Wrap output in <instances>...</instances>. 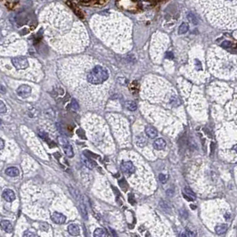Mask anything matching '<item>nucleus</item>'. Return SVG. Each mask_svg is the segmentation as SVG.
Instances as JSON below:
<instances>
[{"instance_id": "f257e3e1", "label": "nucleus", "mask_w": 237, "mask_h": 237, "mask_svg": "<svg viewBox=\"0 0 237 237\" xmlns=\"http://www.w3.org/2000/svg\"><path fill=\"white\" fill-rule=\"evenodd\" d=\"M41 21L48 38L58 39L60 37H68L73 43H78L79 40L85 41L87 38L83 25L61 4L49 5L41 13Z\"/></svg>"}, {"instance_id": "f03ea898", "label": "nucleus", "mask_w": 237, "mask_h": 237, "mask_svg": "<svg viewBox=\"0 0 237 237\" xmlns=\"http://www.w3.org/2000/svg\"><path fill=\"white\" fill-rule=\"evenodd\" d=\"M199 11L218 27H237V0H195Z\"/></svg>"}, {"instance_id": "7ed1b4c3", "label": "nucleus", "mask_w": 237, "mask_h": 237, "mask_svg": "<svg viewBox=\"0 0 237 237\" xmlns=\"http://www.w3.org/2000/svg\"><path fill=\"white\" fill-rule=\"evenodd\" d=\"M109 78V72L101 65H96L87 74V80L92 85H99Z\"/></svg>"}, {"instance_id": "20e7f679", "label": "nucleus", "mask_w": 237, "mask_h": 237, "mask_svg": "<svg viewBox=\"0 0 237 237\" xmlns=\"http://www.w3.org/2000/svg\"><path fill=\"white\" fill-rule=\"evenodd\" d=\"M12 63L18 70H25L29 67V61L25 57H14L12 60Z\"/></svg>"}, {"instance_id": "39448f33", "label": "nucleus", "mask_w": 237, "mask_h": 237, "mask_svg": "<svg viewBox=\"0 0 237 237\" xmlns=\"http://www.w3.org/2000/svg\"><path fill=\"white\" fill-rule=\"evenodd\" d=\"M121 170L124 174L129 176V175H132L135 173L136 171V167L134 166L133 162L132 161H123L121 163Z\"/></svg>"}, {"instance_id": "423d86ee", "label": "nucleus", "mask_w": 237, "mask_h": 237, "mask_svg": "<svg viewBox=\"0 0 237 237\" xmlns=\"http://www.w3.org/2000/svg\"><path fill=\"white\" fill-rule=\"evenodd\" d=\"M31 88L28 85H21L17 88V94L21 97H27L30 95Z\"/></svg>"}, {"instance_id": "0eeeda50", "label": "nucleus", "mask_w": 237, "mask_h": 237, "mask_svg": "<svg viewBox=\"0 0 237 237\" xmlns=\"http://www.w3.org/2000/svg\"><path fill=\"white\" fill-rule=\"evenodd\" d=\"M51 219H52V220H53L54 223L59 224V225L63 224L64 222H65V220H66L65 216H64V215H62V214H61V213H58V212H54V213L52 215Z\"/></svg>"}, {"instance_id": "6e6552de", "label": "nucleus", "mask_w": 237, "mask_h": 237, "mask_svg": "<svg viewBox=\"0 0 237 237\" xmlns=\"http://www.w3.org/2000/svg\"><path fill=\"white\" fill-rule=\"evenodd\" d=\"M3 197L6 202H11L14 201V199H15V193L13 192V191H12L10 189H6L3 192Z\"/></svg>"}, {"instance_id": "1a4fd4ad", "label": "nucleus", "mask_w": 237, "mask_h": 237, "mask_svg": "<svg viewBox=\"0 0 237 237\" xmlns=\"http://www.w3.org/2000/svg\"><path fill=\"white\" fill-rule=\"evenodd\" d=\"M145 134L150 137V138H155L158 135V131L156 129L152 127V126H148L145 127Z\"/></svg>"}, {"instance_id": "9d476101", "label": "nucleus", "mask_w": 237, "mask_h": 237, "mask_svg": "<svg viewBox=\"0 0 237 237\" xmlns=\"http://www.w3.org/2000/svg\"><path fill=\"white\" fill-rule=\"evenodd\" d=\"M0 226H1V228L5 232L11 233L13 231V226H12L11 222H9L8 220H3V221H1V223H0Z\"/></svg>"}, {"instance_id": "9b49d317", "label": "nucleus", "mask_w": 237, "mask_h": 237, "mask_svg": "<svg viewBox=\"0 0 237 237\" xmlns=\"http://www.w3.org/2000/svg\"><path fill=\"white\" fill-rule=\"evenodd\" d=\"M167 144H166V141L162 138H158L154 141V146L155 149L157 150H162L166 147Z\"/></svg>"}, {"instance_id": "f8f14e48", "label": "nucleus", "mask_w": 237, "mask_h": 237, "mask_svg": "<svg viewBox=\"0 0 237 237\" xmlns=\"http://www.w3.org/2000/svg\"><path fill=\"white\" fill-rule=\"evenodd\" d=\"M6 174L9 177H17L20 174V171L18 168H16L14 167H10V168H6Z\"/></svg>"}, {"instance_id": "ddd939ff", "label": "nucleus", "mask_w": 237, "mask_h": 237, "mask_svg": "<svg viewBox=\"0 0 237 237\" xmlns=\"http://www.w3.org/2000/svg\"><path fill=\"white\" fill-rule=\"evenodd\" d=\"M63 148V151L65 152V154L68 156V157H73L74 155V153H73V149H72V146L70 144V143L66 144L65 145L62 146Z\"/></svg>"}, {"instance_id": "4468645a", "label": "nucleus", "mask_w": 237, "mask_h": 237, "mask_svg": "<svg viewBox=\"0 0 237 237\" xmlns=\"http://www.w3.org/2000/svg\"><path fill=\"white\" fill-rule=\"evenodd\" d=\"M68 231L72 235H78L79 233V226L76 224H71L68 226Z\"/></svg>"}, {"instance_id": "2eb2a0df", "label": "nucleus", "mask_w": 237, "mask_h": 237, "mask_svg": "<svg viewBox=\"0 0 237 237\" xmlns=\"http://www.w3.org/2000/svg\"><path fill=\"white\" fill-rule=\"evenodd\" d=\"M227 230V225L226 224H219L216 227H215V231L218 234H221L225 233Z\"/></svg>"}, {"instance_id": "dca6fc26", "label": "nucleus", "mask_w": 237, "mask_h": 237, "mask_svg": "<svg viewBox=\"0 0 237 237\" xmlns=\"http://www.w3.org/2000/svg\"><path fill=\"white\" fill-rule=\"evenodd\" d=\"M136 143H137V144L138 145V146H140V147H144L146 144H147V139L145 138V137L144 136H143V135H141V136H139V137H137V141H136Z\"/></svg>"}, {"instance_id": "f3484780", "label": "nucleus", "mask_w": 237, "mask_h": 237, "mask_svg": "<svg viewBox=\"0 0 237 237\" xmlns=\"http://www.w3.org/2000/svg\"><path fill=\"white\" fill-rule=\"evenodd\" d=\"M126 108H127V110H129V111H132V112H134V111H136V110H137V103H136L135 102L128 101V102H127V103H126Z\"/></svg>"}, {"instance_id": "a211bd4d", "label": "nucleus", "mask_w": 237, "mask_h": 237, "mask_svg": "<svg viewBox=\"0 0 237 237\" xmlns=\"http://www.w3.org/2000/svg\"><path fill=\"white\" fill-rule=\"evenodd\" d=\"M188 30H189V25H188V23H183L179 26V28H178V33H179V34H185V33H186V32L188 31Z\"/></svg>"}, {"instance_id": "6ab92c4d", "label": "nucleus", "mask_w": 237, "mask_h": 237, "mask_svg": "<svg viewBox=\"0 0 237 237\" xmlns=\"http://www.w3.org/2000/svg\"><path fill=\"white\" fill-rule=\"evenodd\" d=\"M79 209H80V212L82 214L83 218L87 219H88V211H87V209H86V206L84 205L82 201L80 202V204H79Z\"/></svg>"}, {"instance_id": "aec40b11", "label": "nucleus", "mask_w": 237, "mask_h": 237, "mask_svg": "<svg viewBox=\"0 0 237 237\" xmlns=\"http://www.w3.org/2000/svg\"><path fill=\"white\" fill-rule=\"evenodd\" d=\"M106 235H108V233H106V231L103 228H98L94 233V236L96 237H101V236H106Z\"/></svg>"}, {"instance_id": "412c9836", "label": "nucleus", "mask_w": 237, "mask_h": 237, "mask_svg": "<svg viewBox=\"0 0 237 237\" xmlns=\"http://www.w3.org/2000/svg\"><path fill=\"white\" fill-rule=\"evenodd\" d=\"M83 161H84V163H85L86 165H87V167H88L89 168H93L94 167L96 166V163L93 160H91V159L85 158V159L83 160Z\"/></svg>"}, {"instance_id": "4be33fe9", "label": "nucleus", "mask_w": 237, "mask_h": 237, "mask_svg": "<svg viewBox=\"0 0 237 237\" xmlns=\"http://www.w3.org/2000/svg\"><path fill=\"white\" fill-rule=\"evenodd\" d=\"M159 205H160L161 209H163L164 211L169 212V211H170V209H171V208H170V206L168 205V202H164V201H161V202H160V203H159Z\"/></svg>"}, {"instance_id": "5701e85b", "label": "nucleus", "mask_w": 237, "mask_h": 237, "mask_svg": "<svg viewBox=\"0 0 237 237\" xmlns=\"http://www.w3.org/2000/svg\"><path fill=\"white\" fill-rule=\"evenodd\" d=\"M187 19L189 20V21H191V23H193V24H197L198 23V20H197L196 16L193 13H192L187 14Z\"/></svg>"}, {"instance_id": "b1692460", "label": "nucleus", "mask_w": 237, "mask_h": 237, "mask_svg": "<svg viewBox=\"0 0 237 237\" xmlns=\"http://www.w3.org/2000/svg\"><path fill=\"white\" fill-rule=\"evenodd\" d=\"M58 141H59V144H60L62 146L65 145L66 144H68V143H69V142H68V140H67L65 137H62V136L58 137Z\"/></svg>"}, {"instance_id": "393cba45", "label": "nucleus", "mask_w": 237, "mask_h": 237, "mask_svg": "<svg viewBox=\"0 0 237 237\" xmlns=\"http://www.w3.org/2000/svg\"><path fill=\"white\" fill-rule=\"evenodd\" d=\"M71 108L74 111H78L79 110V104L77 103V101L75 99H72L71 103Z\"/></svg>"}, {"instance_id": "a878e982", "label": "nucleus", "mask_w": 237, "mask_h": 237, "mask_svg": "<svg viewBox=\"0 0 237 237\" xmlns=\"http://www.w3.org/2000/svg\"><path fill=\"white\" fill-rule=\"evenodd\" d=\"M6 112V104L2 101H0V113H5Z\"/></svg>"}, {"instance_id": "bb28decb", "label": "nucleus", "mask_w": 237, "mask_h": 237, "mask_svg": "<svg viewBox=\"0 0 237 237\" xmlns=\"http://www.w3.org/2000/svg\"><path fill=\"white\" fill-rule=\"evenodd\" d=\"M185 192H186V195H188L189 196H191V197H192L193 199L195 198V192H193L192 190H190L189 188H185Z\"/></svg>"}, {"instance_id": "cd10ccee", "label": "nucleus", "mask_w": 237, "mask_h": 237, "mask_svg": "<svg viewBox=\"0 0 237 237\" xmlns=\"http://www.w3.org/2000/svg\"><path fill=\"white\" fill-rule=\"evenodd\" d=\"M221 46L223 47V48L227 49V48H230V47H232V43L229 42V41H224V42L222 43V45H221Z\"/></svg>"}, {"instance_id": "c85d7f7f", "label": "nucleus", "mask_w": 237, "mask_h": 237, "mask_svg": "<svg viewBox=\"0 0 237 237\" xmlns=\"http://www.w3.org/2000/svg\"><path fill=\"white\" fill-rule=\"evenodd\" d=\"M159 179H160L161 183L165 184V183L167 182V176H166V175H164V174H160V176H159Z\"/></svg>"}, {"instance_id": "c756f323", "label": "nucleus", "mask_w": 237, "mask_h": 237, "mask_svg": "<svg viewBox=\"0 0 237 237\" xmlns=\"http://www.w3.org/2000/svg\"><path fill=\"white\" fill-rule=\"evenodd\" d=\"M119 184H120V187H121L122 189H124L125 191L127 190V183H126V181H125L124 179H121V180H120Z\"/></svg>"}, {"instance_id": "7c9ffc66", "label": "nucleus", "mask_w": 237, "mask_h": 237, "mask_svg": "<svg viewBox=\"0 0 237 237\" xmlns=\"http://www.w3.org/2000/svg\"><path fill=\"white\" fill-rule=\"evenodd\" d=\"M180 235H181V236H195V233H192V232L189 231V230H186V231H185L184 233H181Z\"/></svg>"}, {"instance_id": "2f4dec72", "label": "nucleus", "mask_w": 237, "mask_h": 237, "mask_svg": "<svg viewBox=\"0 0 237 237\" xmlns=\"http://www.w3.org/2000/svg\"><path fill=\"white\" fill-rule=\"evenodd\" d=\"M165 56L168 59H173L174 58V54H173V53H172V52H167L166 54H165Z\"/></svg>"}, {"instance_id": "473e14b6", "label": "nucleus", "mask_w": 237, "mask_h": 237, "mask_svg": "<svg viewBox=\"0 0 237 237\" xmlns=\"http://www.w3.org/2000/svg\"><path fill=\"white\" fill-rule=\"evenodd\" d=\"M128 201L131 204H135V199H134V196L133 195H129V197H128Z\"/></svg>"}, {"instance_id": "72a5a7b5", "label": "nucleus", "mask_w": 237, "mask_h": 237, "mask_svg": "<svg viewBox=\"0 0 237 237\" xmlns=\"http://www.w3.org/2000/svg\"><path fill=\"white\" fill-rule=\"evenodd\" d=\"M180 215H181V216H182L183 218H185V219L187 218V212H186L185 209H181V210H180Z\"/></svg>"}, {"instance_id": "f704fd0d", "label": "nucleus", "mask_w": 237, "mask_h": 237, "mask_svg": "<svg viewBox=\"0 0 237 237\" xmlns=\"http://www.w3.org/2000/svg\"><path fill=\"white\" fill-rule=\"evenodd\" d=\"M195 64H196V67L198 68V70H201L202 69V62L199 61V60H195Z\"/></svg>"}, {"instance_id": "c9c22d12", "label": "nucleus", "mask_w": 237, "mask_h": 237, "mask_svg": "<svg viewBox=\"0 0 237 237\" xmlns=\"http://www.w3.org/2000/svg\"><path fill=\"white\" fill-rule=\"evenodd\" d=\"M184 198L185 199V200H187V201H189V202H192V201H193V198L192 197H190L188 195H186V193H184Z\"/></svg>"}, {"instance_id": "e433bc0d", "label": "nucleus", "mask_w": 237, "mask_h": 237, "mask_svg": "<svg viewBox=\"0 0 237 237\" xmlns=\"http://www.w3.org/2000/svg\"><path fill=\"white\" fill-rule=\"evenodd\" d=\"M5 147V142L2 138H0V150H2Z\"/></svg>"}, {"instance_id": "4c0bfd02", "label": "nucleus", "mask_w": 237, "mask_h": 237, "mask_svg": "<svg viewBox=\"0 0 237 237\" xmlns=\"http://www.w3.org/2000/svg\"><path fill=\"white\" fill-rule=\"evenodd\" d=\"M23 235H24V236H37L36 233H30V232H26V233H24Z\"/></svg>"}, {"instance_id": "58836bf2", "label": "nucleus", "mask_w": 237, "mask_h": 237, "mask_svg": "<svg viewBox=\"0 0 237 237\" xmlns=\"http://www.w3.org/2000/svg\"><path fill=\"white\" fill-rule=\"evenodd\" d=\"M0 92L3 93V94H5L6 92V89L5 88V87H4V86H2V85H0Z\"/></svg>"}, {"instance_id": "ea45409f", "label": "nucleus", "mask_w": 237, "mask_h": 237, "mask_svg": "<svg viewBox=\"0 0 237 237\" xmlns=\"http://www.w3.org/2000/svg\"><path fill=\"white\" fill-rule=\"evenodd\" d=\"M173 192H174V190H173V188H171V189H169V190L167 191V195L170 196V195H173Z\"/></svg>"}, {"instance_id": "a19ab883", "label": "nucleus", "mask_w": 237, "mask_h": 237, "mask_svg": "<svg viewBox=\"0 0 237 237\" xmlns=\"http://www.w3.org/2000/svg\"><path fill=\"white\" fill-rule=\"evenodd\" d=\"M77 134H78L81 138H84V137H85V135H84V136L82 135V130H81V129H79V130L77 131Z\"/></svg>"}, {"instance_id": "79ce46f5", "label": "nucleus", "mask_w": 237, "mask_h": 237, "mask_svg": "<svg viewBox=\"0 0 237 237\" xmlns=\"http://www.w3.org/2000/svg\"><path fill=\"white\" fill-rule=\"evenodd\" d=\"M213 152H214V144L212 143L211 144V154H213Z\"/></svg>"}, {"instance_id": "37998d69", "label": "nucleus", "mask_w": 237, "mask_h": 237, "mask_svg": "<svg viewBox=\"0 0 237 237\" xmlns=\"http://www.w3.org/2000/svg\"><path fill=\"white\" fill-rule=\"evenodd\" d=\"M190 207H191V209H196V206H195V205H193V204H191Z\"/></svg>"}, {"instance_id": "c03bdc74", "label": "nucleus", "mask_w": 237, "mask_h": 237, "mask_svg": "<svg viewBox=\"0 0 237 237\" xmlns=\"http://www.w3.org/2000/svg\"><path fill=\"white\" fill-rule=\"evenodd\" d=\"M233 150L235 151V152H237V144H235V145L233 146Z\"/></svg>"}, {"instance_id": "a18cd8bd", "label": "nucleus", "mask_w": 237, "mask_h": 237, "mask_svg": "<svg viewBox=\"0 0 237 237\" xmlns=\"http://www.w3.org/2000/svg\"><path fill=\"white\" fill-rule=\"evenodd\" d=\"M0 37H1V32H0Z\"/></svg>"}]
</instances>
